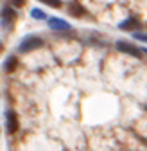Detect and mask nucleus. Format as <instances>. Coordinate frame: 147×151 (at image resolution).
I'll list each match as a JSON object with an SVG mask.
<instances>
[{
	"mask_svg": "<svg viewBox=\"0 0 147 151\" xmlns=\"http://www.w3.org/2000/svg\"><path fill=\"white\" fill-rule=\"evenodd\" d=\"M6 126H7V133H11V135L18 131V117L13 110H7V113H6Z\"/></svg>",
	"mask_w": 147,
	"mask_h": 151,
	"instance_id": "4",
	"label": "nucleus"
},
{
	"mask_svg": "<svg viewBox=\"0 0 147 151\" xmlns=\"http://www.w3.org/2000/svg\"><path fill=\"white\" fill-rule=\"evenodd\" d=\"M40 2H43V4H47L50 7H59L61 6V0H40Z\"/></svg>",
	"mask_w": 147,
	"mask_h": 151,
	"instance_id": "10",
	"label": "nucleus"
},
{
	"mask_svg": "<svg viewBox=\"0 0 147 151\" xmlns=\"http://www.w3.org/2000/svg\"><path fill=\"white\" fill-rule=\"evenodd\" d=\"M133 36L136 38V40H140V42H145V43H147V34H145V32H138V31H135V32H133Z\"/></svg>",
	"mask_w": 147,
	"mask_h": 151,
	"instance_id": "11",
	"label": "nucleus"
},
{
	"mask_svg": "<svg viewBox=\"0 0 147 151\" xmlns=\"http://www.w3.org/2000/svg\"><path fill=\"white\" fill-rule=\"evenodd\" d=\"M16 65H18V60H16V56H7V60L4 61V70H6L7 74H11V72H14Z\"/></svg>",
	"mask_w": 147,
	"mask_h": 151,
	"instance_id": "7",
	"label": "nucleus"
},
{
	"mask_svg": "<svg viewBox=\"0 0 147 151\" xmlns=\"http://www.w3.org/2000/svg\"><path fill=\"white\" fill-rule=\"evenodd\" d=\"M11 4H14L16 7H22L25 4V0H11Z\"/></svg>",
	"mask_w": 147,
	"mask_h": 151,
	"instance_id": "12",
	"label": "nucleus"
},
{
	"mask_svg": "<svg viewBox=\"0 0 147 151\" xmlns=\"http://www.w3.org/2000/svg\"><path fill=\"white\" fill-rule=\"evenodd\" d=\"M49 27H50L52 31H58V32H61V31H70V29H72L70 24H66L65 20H61V18H49Z\"/></svg>",
	"mask_w": 147,
	"mask_h": 151,
	"instance_id": "5",
	"label": "nucleus"
},
{
	"mask_svg": "<svg viewBox=\"0 0 147 151\" xmlns=\"http://www.w3.org/2000/svg\"><path fill=\"white\" fill-rule=\"evenodd\" d=\"M117 49H118L120 52H124V54H129V56H133V58H140V56H142L140 49H136L133 43H129V42H124V40H118V42H117Z\"/></svg>",
	"mask_w": 147,
	"mask_h": 151,
	"instance_id": "3",
	"label": "nucleus"
},
{
	"mask_svg": "<svg viewBox=\"0 0 147 151\" xmlns=\"http://www.w3.org/2000/svg\"><path fill=\"white\" fill-rule=\"evenodd\" d=\"M43 47V40L38 36H25L24 40L20 42V45H18V50L20 52H31V50H36V49H40Z\"/></svg>",
	"mask_w": 147,
	"mask_h": 151,
	"instance_id": "1",
	"label": "nucleus"
},
{
	"mask_svg": "<svg viewBox=\"0 0 147 151\" xmlns=\"http://www.w3.org/2000/svg\"><path fill=\"white\" fill-rule=\"evenodd\" d=\"M14 20H16L14 9L4 7V9H2V14H0V25H2L4 29H11V25L14 24Z\"/></svg>",
	"mask_w": 147,
	"mask_h": 151,
	"instance_id": "2",
	"label": "nucleus"
},
{
	"mask_svg": "<svg viewBox=\"0 0 147 151\" xmlns=\"http://www.w3.org/2000/svg\"><path fill=\"white\" fill-rule=\"evenodd\" d=\"M138 25L140 24H138V20H135V18H127V20H124V22L118 24V27L124 29V31H136Z\"/></svg>",
	"mask_w": 147,
	"mask_h": 151,
	"instance_id": "6",
	"label": "nucleus"
},
{
	"mask_svg": "<svg viewBox=\"0 0 147 151\" xmlns=\"http://www.w3.org/2000/svg\"><path fill=\"white\" fill-rule=\"evenodd\" d=\"M86 11L81 7V4H77V2H72L70 4V14H74V16H83Z\"/></svg>",
	"mask_w": 147,
	"mask_h": 151,
	"instance_id": "8",
	"label": "nucleus"
},
{
	"mask_svg": "<svg viewBox=\"0 0 147 151\" xmlns=\"http://www.w3.org/2000/svg\"><path fill=\"white\" fill-rule=\"evenodd\" d=\"M0 50H2V42H0Z\"/></svg>",
	"mask_w": 147,
	"mask_h": 151,
	"instance_id": "13",
	"label": "nucleus"
},
{
	"mask_svg": "<svg viewBox=\"0 0 147 151\" xmlns=\"http://www.w3.org/2000/svg\"><path fill=\"white\" fill-rule=\"evenodd\" d=\"M143 52H147V49H143Z\"/></svg>",
	"mask_w": 147,
	"mask_h": 151,
	"instance_id": "14",
	"label": "nucleus"
},
{
	"mask_svg": "<svg viewBox=\"0 0 147 151\" xmlns=\"http://www.w3.org/2000/svg\"><path fill=\"white\" fill-rule=\"evenodd\" d=\"M31 16L34 18V20H45V18H49V16H47V13H45V11H41V9H38V7H34V9L31 11Z\"/></svg>",
	"mask_w": 147,
	"mask_h": 151,
	"instance_id": "9",
	"label": "nucleus"
}]
</instances>
